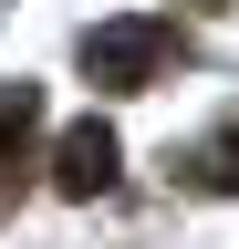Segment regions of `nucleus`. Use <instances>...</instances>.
I'll return each mask as SVG.
<instances>
[{
	"instance_id": "obj_1",
	"label": "nucleus",
	"mask_w": 239,
	"mask_h": 249,
	"mask_svg": "<svg viewBox=\"0 0 239 249\" xmlns=\"http://www.w3.org/2000/svg\"><path fill=\"white\" fill-rule=\"evenodd\" d=\"M177 62H187V31L177 21H94L83 31V83H104V93H146V83H166Z\"/></svg>"
},
{
	"instance_id": "obj_2",
	"label": "nucleus",
	"mask_w": 239,
	"mask_h": 249,
	"mask_svg": "<svg viewBox=\"0 0 239 249\" xmlns=\"http://www.w3.org/2000/svg\"><path fill=\"white\" fill-rule=\"evenodd\" d=\"M114 166H125V145H114V124H63V145H52V187L63 197H104L114 187Z\"/></svg>"
},
{
	"instance_id": "obj_3",
	"label": "nucleus",
	"mask_w": 239,
	"mask_h": 249,
	"mask_svg": "<svg viewBox=\"0 0 239 249\" xmlns=\"http://www.w3.org/2000/svg\"><path fill=\"white\" fill-rule=\"evenodd\" d=\"M166 177H177V187H198V197H239V114L219 124V135L177 145V156H166Z\"/></svg>"
},
{
	"instance_id": "obj_4",
	"label": "nucleus",
	"mask_w": 239,
	"mask_h": 249,
	"mask_svg": "<svg viewBox=\"0 0 239 249\" xmlns=\"http://www.w3.org/2000/svg\"><path fill=\"white\" fill-rule=\"evenodd\" d=\"M198 11H219V0H198Z\"/></svg>"
}]
</instances>
